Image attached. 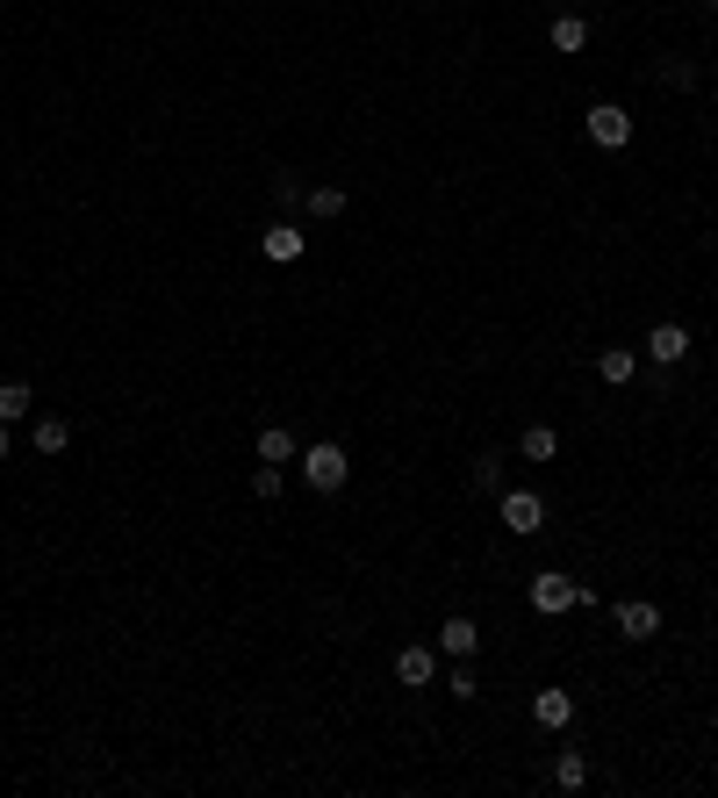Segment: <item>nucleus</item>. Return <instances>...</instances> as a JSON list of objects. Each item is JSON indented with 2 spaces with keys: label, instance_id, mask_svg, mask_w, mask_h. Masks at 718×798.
<instances>
[{
  "label": "nucleus",
  "instance_id": "obj_13",
  "mask_svg": "<svg viewBox=\"0 0 718 798\" xmlns=\"http://www.w3.org/2000/svg\"><path fill=\"white\" fill-rule=\"evenodd\" d=\"M597 374H603V382H611V389H625V382H633V374H639V353H633V346H611V353H603V360H597Z\"/></svg>",
  "mask_w": 718,
  "mask_h": 798
},
{
  "label": "nucleus",
  "instance_id": "obj_5",
  "mask_svg": "<svg viewBox=\"0 0 718 798\" xmlns=\"http://www.w3.org/2000/svg\"><path fill=\"white\" fill-rule=\"evenodd\" d=\"M431 677H439V655H431L424 641H410L403 655H395V683H410V691H424Z\"/></svg>",
  "mask_w": 718,
  "mask_h": 798
},
{
  "label": "nucleus",
  "instance_id": "obj_21",
  "mask_svg": "<svg viewBox=\"0 0 718 798\" xmlns=\"http://www.w3.org/2000/svg\"><path fill=\"white\" fill-rule=\"evenodd\" d=\"M252 497H259V503H274V497H280V468H274V461H259V475H252Z\"/></svg>",
  "mask_w": 718,
  "mask_h": 798
},
{
  "label": "nucleus",
  "instance_id": "obj_2",
  "mask_svg": "<svg viewBox=\"0 0 718 798\" xmlns=\"http://www.w3.org/2000/svg\"><path fill=\"white\" fill-rule=\"evenodd\" d=\"M582 605V583L575 575H531V611H547V619H561V611Z\"/></svg>",
  "mask_w": 718,
  "mask_h": 798
},
{
  "label": "nucleus",
  "instance_id": "obj_11",
  "mask_svg": "<svg viewBox=\"0 0 718 798\" xmlns=\"http://www.w3.org/2000/svg\"><path fill=\"white\" fill-rule=\"evenodd\" d=\"M36 453H44V461H58V453H65L72 446V425H65V417H36Z\"/></svg>",
  "mask_w": 718,
  "mask_h": 798
},
{
  "label": "nucleus",
  "instance_id": "obj_24",
  "mask_svg": "<svg viewBox=\"0 0 718 798\" xmlns=\"http://www.w3.org/2000/svg\"><path fill=\"white\" fill-rule=\"evenodd\" d=\"M704 8H718V0H704Z\"/></svg>",
  "mask_w": 718,
  "mask_h": 798
},
{
  "label": "nucleus",
  "instance_id": "obj_16",
  "mask_svg": "<svg viewBox=\"0 0 718 798\" xmlns=\"http://www.w3.org/2000/svg\"><path fill=\"white\" fill-rule=\"evenodd\" d=\"M517 453H525V461H553V453H561V432H553V425H525Z\"/></svg>",
  "mask_w": 718,
  "mask_h": 798
},
{
  "label": "nucleus",
  "instance_id": "obj_19",
  "mask_svg": "<svg viewBox=\"0 0 718 798\" xmlns=\"http://www.w3.org/2000/svg\"><path fill=\"white\" fill-rule=\"evenodd\" d=\"M467 483H475L481 497H496V489H503V461H496V453H481L475 468H467Z\"/></svg>",
  "mask_w": 718,
  "mask_h": 798
},
{
  "label": "nucleus",
  "instance_id": "obj_7",
  "mask_svg": "<svg viewBox=\"0 0 718 798\" xmlns=\"http://www.w3.org/2000/svg\"><path fill=\"white\" fill-rule=\"evenodd\" d=\"M618 633H625V641H654V633H661V611H654L647 597H625V605H618Z\"/></svg>",
  "mask_w": 718,
  "mask_h": 798
},
{
  "label": "nucleus",
  "instance_id": "obj_1",
  "mask_svg": "<svg viewBox=\"0 0 718 798\" xmlns=\"http://www.w3.org/2000/svg\"><path fill=\"white\" fill-rule=\"evenodd\" d=\"M302 483L324 489V497H331V489H345V483H352V453H345L338 439H316V446H302Z\"/></svg>",
  "mask_w": 718,
  "mask_h": 798
},
{
  "label": "nucleus",
  "instance_id": "obj_6",
  "mask_svg": "<svg viewBox=\"0 0 718 798\" xmlns=\"http://www.w3.org/2000/svg\"><path fill=\"white\" fill-rule=\"evenodd\" d=\"M647 360H654V367L690 360V331H683V324H654V331H647Z\"/></svg>",
  "mask_w": 718,
  "mask_h": 798
},
{
  "label": "nucleus",
  "instance_id": "obj_18",
  "mask_svg": "<svg viewBox=\"0 0 718 798\" xmlns=\"http://www.w3.org/2000/svg\"><path fill=\"white\" fill-rule=\"evenodd\" d=\"M345 202H352L345 188H309V216H316V224H338V216H345Z\"/></svg>",
  "mask_w": 718,
  "mask_h": 798
},
{
  "label": "nucleus",
  "instance_id": "obj_8",
  "mask_svg": "<svg viewBox=\"0 0 718 798\" xmlns=\"http://www.w3.org/2000/svg\"><path fill=\"white\" fill-rule=\"evenodd\" d=\"M439 647H445V655H453V662H467V655H475V647H481L475 619H467V611H453V619L439 626Z\"/></svg>",
  "mask_w": 718,
  "mask_h": 798
},
{
  "label": "nucleus",
  "instance_id": "obj_20",
  "mask_svg": "<svg viewBox=\"0 0 718 798\" xmlns=\"http://www.w3.org/2000/svg\"><path fill=\"white\" fill-rule=\"evenodd\" d=\"M661 80H668L675 94H690V87H697V65H690V58H668V65H661Z\"/></svg>",
  "mask_w": 718,
  "mask_h": 798
},
{
  "label": "nucleus",
  "instance_id": "obj_3",
  "mask_svg": "<svg viewBox=\"0 0 718 798\" xmlns=\"http://www.w3.org/2000/svg\"><path fill=\"white\" fill-rule=\"evenodd\" d=\"M589 144H603V152H625V144H633V116H625L618 102H597V108H589Z\"/></svg>",
  "mask_w": 718,
  "mask_h": 798
},
{
  "label": "nucleus",
  "instance_id": "obj_4",
  "mask_svg": "<svg viewBox=\"0 0 718 798\" xmlns=\"http://www.w3.org/2000/svg\"><path fill=\"white\" fill-rule=\"evenodd\" d=\"M539 525H547L539 489H503V533H539Z\"/></svg>",
  "mask_w": 718,
  "mask_h": 798
},
{
  "label": "nucleus",
  "instance_id": "obj_12",
  "mask_svg": "<svg viewBox=\"0 0 718 798\" xmlns=\"http://www.w3.org/2000/svg\"><path fill=\"white\" fill-rule=\"evenodd\" d=\"M295 453H302V446H295V432H288V425H266V432H259V461H274V468H288Z\"/></svg>",
  "mask_w": 718,
  "mask_h": 798
},
{
  "label": "nucleus",
  "instance_id": "obj_17",
  "mask_svg": "<svg viewBox=\"0 0 718 798\" xmlns=\"http://www.w3.org/2000/svg\"><path fill=\"white\" fill-rule=\"evenodd\" d=\"M29 403H36L29 382H0V425H22V417H29Z\"/></svg>",
  "mask_w": 718,
  "mask_h": 798
},
{
  "label": "nucleus",
  "instance_id": "obj_9",
  "mask_svg": "<svg viewBox=\"0 0 718 798\" xmlns=\"http://www.w3.org/2000/svg\"><path fill=\"white\" fill-rule=\"evenodd\" d=\"M531 719H539L547 734H561L567 719H575V698L567 691H531Z\"/></svg>",
  "mask_w": 718,
  "mask_h": 798
},
{
  "label": "nucleus",
  "instance_id": "obj_15",
  "mask_svg": "<svg viewBox=\"0 0 718 798\" xmlns=\"http://www.w3.org/2000/svg\"><path fill=\"white\" fill-rule=\"evenodd\" d=\"M553 51H561V58L589 51V22H582V15H561V22H553Z\"/></svg>",
  "mask_w": 718,
  "mask_h": 798
},
{
  "label": "nucleus",
  "instance_id": "obj_14",
  "mask_svg": "<svg viewBox=\"0 0 718 798\" xmlns=\"http://www.w3.org/2000/svg\"><path fill=\"white\" fill-rule=\"evenodd\" d=\"M553 784H561V791H582V784H589V755H582V748H561V755H553Z\"/></svg>",
  "mask_w": 718,
  "mask_h": 798
},
{
  "label": "nucleus",
  "instance_id": "obj_10",
  "mask_svg": "<svg viewBox=\"0 0 718 798\" xmlns=\"http://www.w3.org/2000/svg\"><path fill=\"white\" fill-rule=\"evenodd\" d=\"M259 252H266L274 266H295V260H302V230H295V224H274L266 238H259Z\"/></svg>",
  "mask_w": 718,
  "mask_h": 798
},
{
  "label": "nucleus",
  "instance_id": "obj_23",
  "mask_svg": "<svg viewBox=\"0 0 718 798\" xmlns=\"http://www.w3.org/2000/svg\"><path fill=\"white\" fill-rule=\"evenodd\" d=\"M8 453H15V425H0V461H8Z\"/></svg>",
  "mask_w": 718,
  "mask_h": 798
},
{
  "label": "nucleus",
  "instance_id": "obj_22",
  "mask_svg": "<svg viewBox=\"0 0 718 798\" xmlns=\"http://www.w3.org/2000/svg\"><path fill=\"white\" fill-rule=\"evenodd\" d=\"M274 202H280V209H295V202H309V194H302V180H295V174H274Z\"/></svg>",
  "mask_w": 718,
  "mask_h": 798
}]
</instances>
